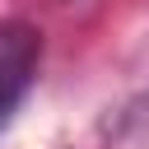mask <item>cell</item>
<instances>
[{
  "label": "cell",
  "instance_id": "obj_1",
  "mask_svg": "<svg viewBox=\"0 0 149 149\" xmlns=\"http://www.w3.org/2000/svg\"><path fill=\"white\" fill-rule=\"evenodd\" d=\"M37 61H42V37L28 23H5L0 28V130L9 126L23 93L33 88Z\"/></svg>",
  "mask_w": 149,
  "mask_h": 149
}]
</instances>
